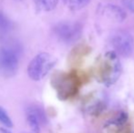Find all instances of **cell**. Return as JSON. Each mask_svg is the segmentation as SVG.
<instances>
[{"mask_svg": "<svg viewBox=\"0 0 134 133\" xmlns=\"http://www.w3.org/2000/svg\"><path fill=\"white\" fill-rule=\"evenodd\" d=\"M51 83L58 98L66 100L78 94L83 82L80 76L75 71H58L52 77Z\"/></svg>", "mask_w": 134, "mask_h": 133, "instance_id": "obj_1", "label": "cell"}, {"mask_svg": "<svg viewBox=\"0 0 134 133\" xmlns=\"http://www.w3.org/2000/svg\"><path fill=\"white\" fill-rule=\"evenodd\" d=\"M20 48L16 45L0 47V76L5 78L16 74L19 64Z\"/></svg>", "mask_w": 134, "mask_h": 133, "instance_id": "obj_2", "label": "cell"}, {"mask_svg": "<svg viewBox=\"0 0 134 133\" xmlns=\"http://www.w3.org/2000/svg\"><path fill=\"white\" fill-rule=\"evenodd\" d=\"M56 60L46 52L39 53L30 61L27 67V74L32 80L39 81L48 75L54 67Z\"/></svg>", "mask_w": 134, "mask_h": 133, "instance_id": "obj_3", "label": "cell"}, {"mask_svg": "<svg viewBox=\"0 0 134 133\" xmlns=\"http://www.w3.org/2000/svg\"><path fill=\"white\" fill-rule=\"evenodd\" d=\"M53 31L60 41L70 44L80 38L82 34V26L78 22L63 21L57 24L54 27Z\"/></svg>", "mask_w": 134, "mask_h": 133, "instance_id": "obj_4", "label": "cell"}, {"mask_svg": "<svg viewBox=\"0 0 134 133\" xmlns=\"http://www.w3.org/2000/svg\"><path fill=\"white\" fill-rule=\"evenodd\" d=\"M110 44L113 51L120 56L128 57L134 50V39L129 32L124 30L116 31L110 38Z\"/></svg>", "mask_w": 134, "mask_h": 133, "instance_id": "obj_5", "label": "cell"}, {"mask_svg": "<svg viewBox=\"0 0 134 133\" xmlns=\"http://www.w3.org/2000/svg\"><path fill=\"white\" fill-rule=\"evenodd\" d=\"M27 121L34 133L40 132V128L48 123V118L44 108L39 104H30L26 109Z\"/></svg>", "mask_w": 134, "mask_h": 133, "instance_id": "obj_6", "label": "cell"}, {"mask_svg": "<svg viewBox=\"0 0 134 133\" xmlns=\"http://www.w3.org/2000/svg\"><path fill=\"white\" fill-rule=\"evenodd\" d=\"M101 14H103L109 19L116 22H122L127 18V14L121 7L110 4L101 7Z\"/></svg>", "mask_w": 134, "mask_h": 133, "instance_id": "obj_7", "label": "cell"}, {"mask_svg": "<svg viewBox=\"0 0 134 133\" xmlns=\"http://www.w3.org/2000/svg\"><path fill=\"white\" fill-rule=\"evenodd\" d=\"M128 115L124 111H120L107 123V128L114 129L117 133H122L127 129Z\"/></svg>", "mask_w": 134, "mask_h": 133, "instance_id": "obj_8", "label": "cell"}, {"mask_svg": "<svg viewBox=\"0 0 134 133\" xmlns=\"http://www.w3.org/2000/svg\"><path fill=\"white\" fill-rule=\"evenodd\" d=\"M33 2L39 11L49 12L56 8L58 0H33Z\"/></svg>", "mask_w": 134, "mask_h": 133, "instance_id": "obj_9", "label": "cell"}, {"mask_svg": "<svg viewBox=\"0 0 134 133\" xmlns=\"http://www.w3.org/2000/svg\"><path fill=\"white\" fill-rule=\"evenodd\" d=\"M62 1L69 9L78 11L87 7L90 4V0H62Z\"/></svg>", "mask_w": 134, "mask_h": 133, "instance_id": "obj_10", "label": "cell"}, {"mask_svg": "<svg viewBox=\"0 0 134 133\" xmlns=\"http://www.w3.org/2000/svg\"><path fill=\"white\" fill-rule=\"evenodd\" d=\"M12 28V23L2 11H0V37L5 36Z\"/></svg>", "mask_w": 134, "mask_h": 133, "instance_id": "obj_11", "label": "cell"}, {"mask_svg": "<svg viewBox=\"0 0 134 133\" xmlns=\"http://www.w3.org/2000/svg\"><path fill=\"white\" fill-rule=\"evenodd\" d=\"M0 123L5 126V128H12L13 127V121L10 119L9 115L7 114V112L4 109V108H2L0 106Z\"/></svg>", "mask_w": 134, "mask_h": 133, "instance_id": "obj_12", "label": "cell"}, {"mask_svg": "<svg viewBox=\"0 0 134 133\" xmlns=\"http://www.w3.org/2000/svg\"><path fill=\"white\" fill-rule=\"evenodd\" d=\"M122 4L128 9L134 12V0H122Z\"/></svg>", "mask_w": 134, "mask_h": 133, "instance_id": "obj_13", "label": "cell"}, {"mask_svg": "<svg viewBox=\"0 0 134 133\" xmlns=\"http://www.w3.org/2000/svg\"><path fill=\"white\" fill-rule=\"evenodd\" d=\"M8 128H1L0 129V131L1 133H12L9 130H7Z\"/></svg>", "mask_w": 134, "mask_h": 133, "instance_id": "obj_14", "label": "cell"}]
</instances>
